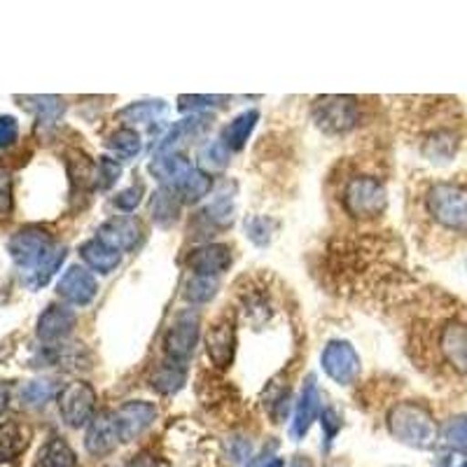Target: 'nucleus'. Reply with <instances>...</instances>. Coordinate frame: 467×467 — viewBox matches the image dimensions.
I'll return each mask as SVG.
<instances>
[{
    "instance_id": "nucleus-23",
    "label": "nucleus",
    "mask_w": 467,
    "mask_h": 467,
    "mask_svg": "<svg viewBox=\"0 0 467 467\" xmlns=\"http://www.w3.org/2000/svg\"><path fill=\"white\" fill-rule=\"evenodd\" d=\"M26 444L28 440L22 425L15 423V420L0 423V465L15 461L26 449Z\"/></svg>"
},
{
    "instance_id": "nucleus-28",
    "label": "nucleus",
    "mask_w": 467,
    "mask_h": 467,
    "mask_svg": "<svg viewBox=\"0 0 467 467\" xmlns=\"http://www.w3.org/2000/svg\"><path fill=\"white\" fill-rule=\"evenodd\" d=\"M182 383H185V367L175 365V362H166L152 374V388L161 395L178 393Z\"/></svg>"
},
{
    "instance_id": "nucleus-10",
    "label": "nucleus",
    "mask_w": 467,
    "mask_h": 467,
    "mask_svg": "<svg viewBox=\"0 0 467 467\" xmlns=\"http://www.w3.org/2000/svg\"><path fill=\"white\" fill-rule=\"evenodd\" d=\"M119 441H122V437H119V428H117L115 411H101L91 419L85 435V449L91 456H108V453L115 451Z\"/></svg>"
},
{
    "instance_id": "nucleus-4",
    "label": "nucleus",
    "mask_w": 467,
    "mask_h": 467,
    "mask_svg": "<svg viewBox=\"0 0 467 467\" xmlns=\"http://www.w3.org/2000/svg\"><path fill=\"white\" fill-rule=\"evenodd\" d=\"M344 208L348 215L360 220L377 218L386 211V187L381 181L372 178V175H358L350 178L344 187Z\"/></svg>"
},
{
    "instance_id": "nucleus-19",
    "label": "nucleus",
    "mask_w": 467,
    "mask_h": 467,
    "mask_svg": "<svg viewBox=\"0 0 467 467\" xmlns=\"http://www.w3.org/2000/svg\"><path fill=\"white\" fill-rule=\"evenodd\" d=\"M80 255L99 274H112L119 266V262H122V255L117 250H112L110 245H106L99 239H91L87 244H82Z\"/></svg>"
},
{
    "instance_id": "nucleus-33",
    "label": "nucleus",
    "mask_w": 467,
    "mask_h": 467,
    "mask_svg": "<svg viewBox=\"0 0 467 467\" xmlns=\"http://www.w3.org/2000/svg\"><path fill=\"white\" fill-rule=\"evenodd\" d=\"M278 224L271 218H265V215H253V218L245 220V236L255 245H266L276 232Z\"/></svg>"
},
{
    "instance_id": "nucleus-15",
    "label": "nucleus",
    "mask_w": 467,
    "mask_h": 467,
    "mask_svg": "<svg viewBox=\"0 0 467 467\" xmlns=\"http://www.w3.org/2000/svg\"><path fill=\"white\" fill-rule=\"evenodd\" d=\"M75 327V314L70 308L58 306L52 304L43 311V316L37 318L36 335L37 339L45 341V344H54V341H61L73 332Z\"/></svg>"
},
{
    "instance_id": "nucleus-25",
    "label": "nucleus",
    "mask_w": 467,
    "mask_h": 467,
    "mask_svg": "<svg viewBox=\"0 0 467 467\" xmlns=\"http://www.w3.org/2000/svg\"><path fill=\"white\" fill-rule=\"evenodd\" d=\"M181 199L175 197L171 190L161 187L160 192H154L152 202H150V215L160 227H169L178 220V213H181Z\"/></svg>"
},
{
    "instance_id": "nucleus-3",
    "label": "nucleus",
    "mask_w": 467,
    "mask_h": 467,
    "mask_svg": "<svg viewBox=\"0 0 467 467\" xmlns=\"http://www.w3.org/2000/svg\"><path fill=\"white\" fill-rule=\"evenodd\" d=\"M54 248H57V244H54L52 234L43 227L19 229L7 244L12 262L16 265V269L22 271L24 278L31 276L33 271L52 255Z\"/></svg>"
},
{
    "instance_id": "nucleus-36",
    "label": "nucleus",
    "mask_w": 467,
    "mask_h": 467,
    "mask_svg": "<svg viewBox=\"0 0 467 467\" xmlns=\"http://www.w3.org/2000/svg\"><path fill=\"white\" fill-rule=\"evenodd\" d=\"M57 393V386L54 381H31L26 388H24V400H26L28 407H43Z\"/></svg>"
},
{
    "instance_id": "nucleus-29",
    "label": "nucleus",
    "mask_w": 467,
    "mask_h": 467,
    "mask_svg": "<svg viewBox=\"0 0 467 467\" xmlns=\"http://www.w3.org/2000/svg\"><path fill=\"white\" fill-rule=\"evenodd\" d=\"M64 260H66V248L64 245H57L52 255H49L43 265L37 266L31 276L24 278V283H26L28 287H33V290H37V287H45L49 281H52V276L58 271V266L64 265Z\"/></svg>"
},
{
    "instance_id": "nucleus-38",
    "label": "nucleus",
    "mask_w": 467,
    "mask_h": 467,
    "mask_svg": "<svg viewBox=\"0 0 467 467\" xmlns=\"http://www.w3.org/2000/svg\"><path fill=\"white\" fill-rule=\"evenodd\" d=\"M140 197H143V185H131L129 190L119 192L115 197V206L124 213H131L139 208Z\"/></svg>"
},
{
    "instance_id": "nucleus-26",
    "label": "nucleus",
    "mask_w": 467,
    "mask_h": 467,
    "mask_svg": "<svg viewBox=\"0 0 467 467\" xmlns=\"http://www.w3.org/2000/svg\"><path fill=\"white\" fill-rule=\"evenodd\" d=\"M208 192H211V175H208L206 171L199 169V166H194V169L185 175V181L175 187L173 194L181 199V202L194 203L199 202V199L206 197Z\"/></svg>"
},
{
    "instance_id": "nucleus-24",
    "label": "nucleus",
    "mask_w": 467,
    "mask_h": 467,
    "mask_svg": "<svg viewBox=\"0 0 467 467\" xmlns=\"http://www.w3.org/2000/svg\"><path fill=\"white\" fill-rule=\"evenodd\" d=\"M16 101H22L26 110L36 112L37 119L45 124H54L66 110L64 99L58 96H16Z\"/></svg>"
},
{
    "instance_id": "nucleus-39",
    "label": "nucleus",
    "mask_w": 467,
    "mask_h": 467,
    "mask_svg": "<svg viewBox=\"0 0 467 467\" xmlns=\"http://www.w3.org/2000/svg\"><path fill=\"white\" fill-rule=\"evenodd\" d=\"M444 440L449 444L461 446L467 444V416H461V419H451V423L444 428Z\"/></svg>"
},
{
    "instance_id": "nucleus-31",
    "label": "nucleus",
    "mask_w": 467,
    "mask_h": 467,
    "mask_svg": "<svg viewBox=\"0 0 467 467\" xmlns=\"http://www.w3.org/2000/svg\"><path fill=\"white\" fill-rule=\"evenodd\" d=\"M108 145H110V148L115 150L117 154L127 157V160L136 157V154L140 152V148H143L139 133L133 131V129H129V127L117 129V131L110 136V140H108Z\"/></svg>"
},
{
    "instance_id": "nucleus-13",
    "label": "nucleus",
    "mask_w": 467,
    "mask_h": 467,
    "mask_svg": "<svg viewBox=\"0 0 467 467\" xmlns=\"http://www.w3.org/2000/svg\"><path fill=\"white\" fill-rule=\"evenodd\" d=\"M320 419V393L316 377H308L299 395L297 409H295V420H292V437L295 440H304L306 432L311 431V425Z\"/></svg>"
},
{
    "instance_id": "nucleus-35",
    "label": "nucleus",
    "mask_w": 467,
    "mask_h": 467,
    "mask_svg": "<svg viewBox=\"0 0 467 467\" xmlns=\"http://www.w3.org/2000/svg\"><path fill=\"white\" fill-rule=\"evenodd\" d=\"M203 215H206L208 223H213L215 227H227V224H232L234 220V203L229 197H218L213 203H208L206 208H203Z\"/></svg>"
},
{
    "instance_id": "nucleus-12",
    "label": "nucleus",
    "mask_w": 467,
    "mask_h": 467,
    "mask_svg": "<svg viewBox=\"0 0 467 467\" xmlns=\"http://www.w3.org/2000/svg\"><path fill=\"white\" fill-rule=\"evenodd\" d=\"M187 266H190L194 276L218 278L220 274H224L232 266V250L224 244L199 245V248L190 250Z\"/></svg>"
},
{
    "instance_id": "nucleus-18",
    "label": "nucleus",
    "mask_w": 467,
    "mask_h": 467,
    "mask_svg": "<svg viewBox=\"0 0 467 467\" xmlns=\"http://www.w3.org/2000/svg\"><path fill=\"white\" fill-rule=\"evenodd\" d=\"M208 127H211V117L203 115V112H197V115L187 117V119H181V122H175L173 127H171V131L166 133L164 139H161V143L157 145V154L175 152V150L181 148L182 143H187V140L202 136Z\"/></svg>"
},
{
    "instance_id": "nucleus-45",
    "label": "nucleus",
    "mask_w": 467,
    "mask_h": 467,
    "mask_svg": "<svg viewBox=\"0 0 467 467\" xmlns=\"http://www.w3.org/2000/svg\"><path fill=\"white\" fill-rule=\"evenodd\" d=\"M127 467H157V461L150 453H139L133 456V461H129Z\"/></svg>"
},
{
    "instance_id": "nucleus-46",
    "label": "nucleus",
    "mask_w": 467,
    "mask_h": 467,
    "mask_svg": "<svg viewBox=\"0 0 467 467\" xmlns=\"http://www.w3.org/2000/svg\"><path fill=\"white\" fill-rule=\"evenodd\" d=\"M7 400H10V390H7L5 383L0 381V414H3V411H5Z\"/></svg>"
},
{
    "instance_id": "nucleus-44",
    "label": "nucleus",
    "mask_w": 467,
    "mask_h": 467,
    "mask_svg": "<svg viewBox=\"0 0 467 467\" xmlns=\"http://www.w3.org/2000/svg\"><path fill=\"white\" fill-rule=\"evenodd\" d=\"M232 453H234V458H236V462L245 461V458L250 456V441L248 440H234Z\"/></svg>"
},
{
    "instance_id": "nucleus-11",
    "label": "nucleus",
    "mask_w": 467,
    "mask_h": 467,
    "mask_svg": "<svg viewBox=\"0 0 467 467\" xmlns=\"http://www.w3.org/2000/svg\"><path fill=\"white\" fill-rule=\"evenodd\" d=\"M115 419L122 441H133L154 423V419H157V407L150 402H143V400H133V402H127L117 409Z\"/></svg>"
},
{
    "instance_id": "nucleus-16",
    "label": "nucleus",
    "mask_w": 467,
    "mask_h": 467,
    "mask_svg": "<svg viewBox=\"0 0 467 467\" xmlns=\"http://www.w3.org/2000/svg\"><path fill=\"white\" fill-rule=\"evenodd\" d=\"M96 239L110 245L112 250H133L140 241V224L133 218H112L99 227Z\"/></svg>"
},
{
    "instance_id": "nucleus-20",
    "label": "nucleus",
    "mask_w": 467,
    "mask_h": 467,
    "mask_svg": "<svg viewBox=\"0 0 467 467\" xmlns=\"http://www.w3.org/2000/svg\"><path fill=\"white\" fill-rule=\"evenodd\" d=\"M36 467H78L75 451L61 437H52L47 444L37 451Z\"/></svg>"
},
{
    "instance_id": "nucleus-9",
    "label": "nucleus",
    "mask_w": 467,
    "mask_h": 467,
    "mask_svg": "<svg viewBox=\"0 0 467 467\" xmlns=\"http://www.w3.org/2000/svg\"><path fill=\"white\" fill-rule=\"evenodd\" d=\"M96 292H99V283H96L94 274L87 271L85 266H70L64 276L57 283V295L66 299L73 306H87L94 302Z\"/></svg>"
},
{
    "instance_id": "nucleus-14",
    "label": "nucleus",
    "mask_w": 467,
    "mask_h": 467,
    "mask_svg": "<svg viewBox=\"0 0 467 467\" xmlns=\"http://www.w3.org/2000/svg\"><path fill=\"white\" fill-rule=\"evenodd\" d=\"M194 169L190 160H187L185 154L181 152H166V154H157L152 161H150L148 171L152 173V178L160 181V185L164 190L175 192V187L181 185L185 181V175Z\"/></svg>"
},
{
    "instance_id": "nucleus-42",
    "label": "nucleus",
    "mask_w": 467,
    "mask_h": 467,
    "mask_svg": "<svg viewBox=\"0 0 467 467\" xmlns=\"http://www.w3.org/2000/svg\"><path fill=\"white\" fill-rule=\"evenodd\" d=\"M437 467H467V451L461 446H449L437 456Z\"/></svg>"
},
{
    "instance_id": "nucleus-5",
    "label": "nucleus",
    "mask_w": 467,
    "mask_h": 467,
    "mask_svg": "<svg viewBox=\"0 0 467 467\" xmlns=\"http://www.w3.org/2000/svg\"><path fill=\"white\" fill-rule=\"evenodd\" d=\"M314 122L320 131L329 133V136H339V133H348L350 129H356L358 119H360V110H358V101L353 96H320L316 99L314 108H311Z\"/></svg>"
},
{
    "instance_id": "nucleus-27",
    "label": "nucleus",
    "mask_w": 467,
    "mask_h": 467,
    "mask_svg": "<svg viewBox=\"0 0 467 467\" xmlns=\"http://www.w3.org/2000/svg\"><path fill=\"white\" fill-rule=\"evenodd\" d=\"M166 103L164 101H139V103H131V106L124 108L119 112L124 122H133V124H152V122H160L161 117L166 115Z\"/></svg>"
},
{
    "instance_id": "nucleus-40",
    "label": "nucleus",
    "mask_w": 467,
    "mask_h": 467,
    "mask_svg": "<svg viewBox=\"0 0 467 467\" xmlns=\"http://www.w3.org/2000/svg\"><path fill=\"white\" fill-rule=\"evenodd\" d=\"M181 110H202V108L223 106L224 96H181Z\"/></svg>"
},
{
    "instance_id": "nucleus-41",
    "label": "nucleus",
    "mask_w": 467,
    "mask_h": 467,
    "mask_svg": "<svg viewBox=\"0 0 467 467\" xmlns=\"http://www.w3.org/2000/svg\"><path fill=\"white\" fill-rule=\"evenodd\" d=\"M320 423H323L325 431V449H329L335 435L341 431V419L337 416L335 409H323V411H320Z\"/></svg>"
},
{
    "instance_id": "nucleus-21",
    "label": "nucleus",
    "mask_w": 467,
    "mask_h": 467,
    "mask_svg": "<svg viewBox=\"0 0 467 467\" xmlns=\"http://www.w3.org/2000/svg\"><path fill=\"white\" fill-rule=\"evenodd\" d=\"M257 119H260V112L257 110H248V112H241L236 119H232V122L224 127L223 131V143L227 150H241L245 145V140H248V136L253 133V129H255Z\"/></svg>"
},
{
    "instance_id": "nucleus-43",
    "label": "nucleus",
    "mask_w": 467,
    "mask_h": 467,
    "mask_svg": "<svg viewBox=\"0 0 467 467\" xmlns=\"http://www.w3.org/2000/svg\"><path fill=\"white\" fill-rule=\"evenodd\" d=\"M19 136V124L12 115H3L0 117V150L3 148H10L12 143L16 140Z\"/></svg>"
},
{
    "instance_id": "nucleus-34",
    "label": "nucleus",
    "mask_w": 467,
    "mask_h": 467,
    "mask_svg": "<svg viewBox=\"0 0 467 467\" xmlns=\"http://www.w3.org/2000/svg\"><path fill=\"white\" fill-rule=\"evenodd\" d=\"M119 175H122V166L117 164L115 160H110V157H101L99 164L94 166V187H99V190H110L119 181Z\"/></svg>"
},
{
    "instance_id": "nucleus-8",
    "label": "nucleus",
    "mask_w": 467,
    "mask_h": 467,
    "mask_svg": "<svg viewBox=\"0 0 467 467\" xmlns=\"http://www.w3.org/2000/svg\"><path fill=\"white\" fill-rule=\"evenodd\" d=\"M323 369L332 381L348 386L360 374V358L348 341H329L323 350Z\"/></svg>"
},
{
    "instance_id": "nucleus-1",
    "label": "nucleus",
    "mask_w": 467,
    "mask_h": 467,
    "mask_svg": "<svg viewBox=\"0 0 467 467\" xmlns=\"http://www.w3.org/2000/svg\"><path fill=\"white\" fill-rule=\"evenodd\" d=\"M388 431L402 444L428 451L440 440V428L431 409L419 402H400L388 414Z\"/></svg>"
},
{
    "instance_id": "nucleus-32",
    "label": "nucleus",
    "mask_w": 467,
    "mask_h": 467,
    "mask_svg": "<svg viewBox=\"0 0 467 467\" xmlns=\"http://www.w3.org/2000/svg\"><path fill=\"white\" fill-rule=\"evenodd\" d=\"M199 164L206 171H223L229 164V150L223 140H208L199 152Z\"/></svg>"
},
{
    "instance_id": "nucleus-37",
    "label": "nucleus",
    "mask_w": 467,
    "mask_h": 467,
    "mask_svg": "<svg viewBox=\"0 0 467 467\" xmlns=\"http://www.w3.org/2000/svg\"><path fill=\"white\" fill-rule=\"evenodd\" d=\"M15 206V197H12V175L10 171L0 169V218H7Z\"/></svg>"
},
{
    "instance_id": "nucleus-22",
    "label": "nucleus",
    "mask_w": 467,
    "mask_h": 467,
    "mask_svg": "<svg viewBox=\"0 0 467 467\" xmlns=\"http://www.w3.org/2000/svg\"><path fill=\"white\" fill-rule=\"evenodd\" d=\"M441 350L446 360L456 367H467V329L462 325H446L441 332Z\"/></svg>"
},
{
    "instance_id": "nucleus-17",
    "label": "nucleus",
    "mask_w": 467,
    "mask_h": 467,
    "mask_svg": "<svg viewBox=\"0 0 467 467\" xmlns=\"http://www.w3.org/2000/svg\"><path fill=\"white\" fill-rule=\"evenodd\" d=\"M234 348H236V335H234V323L229 318L218 320L213 325L206 337L208 358L215 367L227 369L234 360Z\"/></svg>"
},
{
    "instance_id": "nucleus-2",
    "label": "nucleus",
    "mask_w": 467,
    "mask_h": 467,
    "mask_svg": "<svg viewBox=\"0 0 467 467\" xmlns=\"http://www.w3.org/2000/svg\"><path fill=\"white\" fill-rule=\"evenodd\" d=\"M425 202L435 223L451 232L467 234V187L456 182H435Z\"/></svg>"
},
{
    "instance_id": "nucleus-30",
    "label": "nucleus",
    "mask_w": 467,
    "mask_h": 467,
    "mask_svg": "<svg viewBox=\"0 0 467 467\" xmlns=\"http://www.w3.org/2000/svg\"><path fill=\"white\" fill-rule=\"evenodd\" d=\"M218 292V278L192 276L185 283V299L192 304H206L215 297Z\"/></svg>"
},
{
    "instance_id": "nucleus-47",
    "label": "nucleus",
    "mask_w": 467,
    "mask_h": 467,
    "mask_svg": "<svg viewBox=\"0 0 467 467\" xmlns=\"http://www.w3.org/2000/svg\"><path fill=\"white\" fill-rule=\"evenodd\" d=\"M262 467H285V462H283L281 458H274V461H269L266 465H262Z\"/></svg>"
},
{
    "instance_id": "nucleus-7",
    "label": "nucleus",
    "mask_w": 467,
    "mask_h": 467,
    "mask_svg": "<svg viewBox=\"0 0 467 467\" xmlns=\"http://www.w3.org/2000/svg\"><path fill=\"white\" fill-rule=\"evenodd\" d=\"M199 339V316L192 314V311H182V314L175 316L173 325L166 332L164 348L169 362L175 365H185L190 360V356L194 353V346Z\"/></svg>"
},
{
    "instance_id": "nucleus-6",
    "label": "nucleus",
    "mask_w": 467,
    "mask_h": 467,
    "mask_svg": "<svg viewBox=\"0 0 467 467\" xmlns=\"http://www.w3.org/2000/svg\"><path fill=\"white\" fill-rule=\"evenodd\" d=\"M58 414L68 428H82L94 419L96 390L85 381H73L58 390Z\"/></svg>"
}]
</instances>
